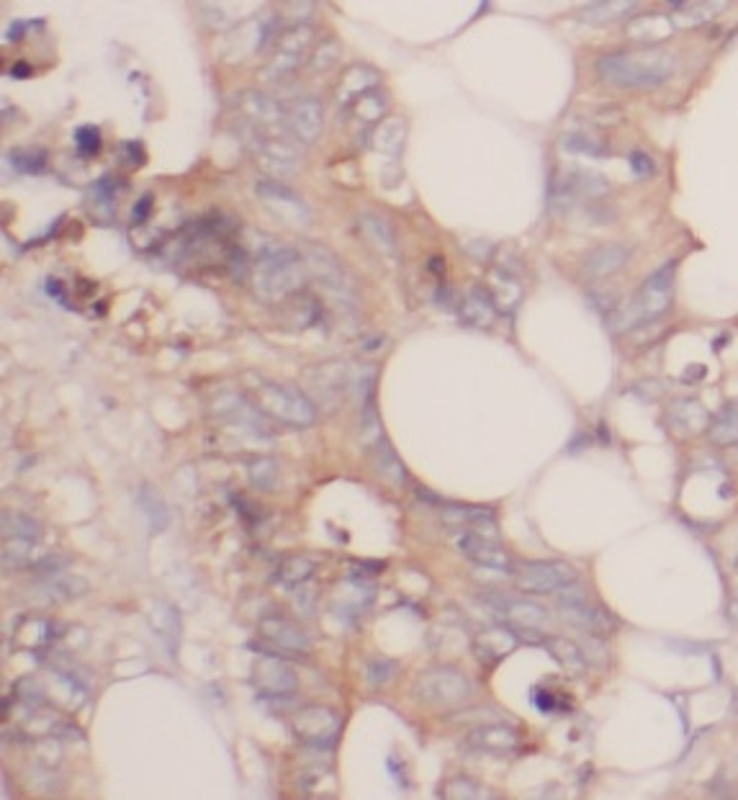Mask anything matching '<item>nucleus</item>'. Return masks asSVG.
I'll use <instances>...</instances> for the list:
<instances>
[{
	"mask_svg": "<svg viewBox=\"0 0 738 800\" xmlns=\"http://www.w3.org/2000/svg\"><path fill=\"white\" fill-rule=\"evenodd\" d=\"M337 60H340V42H337L335 37H327L322 39V42L314 47L312 55H309V67H312L314 73H324V70H330Z\"/></svg>",
	"mask_w": 738,
	"mask_h": 800,
	"instance_id": "obj_47",
	"label": "nucleus"
},
{
	"mask_svg": "<svg viewBox=\"0 0 738 800\" xmlns=\"http://www.w3.org/2000/svg\"><path fill=\"white\" fill-rule=\"evenodd\" d=\"M453 543H456L458 551H461L468 561H474L476 566L494 569V572H512V559L494 538H484L476 536V533H468V530H458Z\"/></svg>",
	"mask_w": 738,
	"mask_h": 800,
	"instance_id": "obj_15",
	"label": "nucleus"
},
{
	"mask_svg": "<svg viewBox=\"0 0 738 800\" xmlns=\"http://www.w3.org/2000/svg\"><path fill=\"white\" fill-rule=\"evenodd\" d=\"M486 294L492 296L494 307L504 314H512L522 301V283L512 276L510 271L504 268H494L492 276H489V291Z\"/></svg>",
	"mask_w": 738,
	"mask_h": 800,
	"instance_id": "obj_32",
	"label": "nucleus"
},
{
	"mask_svg": "<svg viewBox=\"0 0 738 800\" xmlns=\"http://www.w3.org/2000/svg\"><path fill=\"white\" fill-rule=\"evenodd\" d=\"M258 410L265 417L291 425V428H309L317 420V407L309 394L294 384H278V381H263L258 386Z\"/></svg>",
	"mask_w": 738,
	"mask_h": 800,
	"instance_id": "obj_4",
	"label": "nucleus"
},
{
	"mask_svg": "<svg viewBox=\"0 0 738 800\" xmlns=\"http://www.w3.org/2000/svg\"><path fill=\"white\" fill-rule=\"evenodd\" d=\"M468 744L492 754H510L520 746V736H517L515 728L504 726V723H484V726L471 728Z\"/></svg>",
	"mask_w": 738,
	"mask_h": 800,
	"instance_id": "obj_26",
	"label": "nucleus"
},
{
	"mask_svg": "<svg viewBox=\"0 0 738 800\" xmlns=\"http://www.w3.org/2000/svg\"><path fill=\"white\" fill-rule=\"evenodd\" d=\"M674 34V26L669 21V16H659V13H648V16H638L628 24V37L636 39L643 44H656L664 42Z\"/></svg>",
	"mask_w": 738,
	"mask_h": 800,
	"instance_id": "obj_33",
	"label": "nucleus"
},
{
	"mask_svg": "<svg viewBox=\"0 0 738 800\" xmlns=\"http://www.w3.org/2000/svg\"><path fill=\"white\" fill-rule=\"evenodd\" d=\"M371 600H373L371 587L358 582H345L340 587V592H337L335 605L337 610H345V613H363Z\"/></svg>",
	"mask_w": 738,
	"mask_h": 800,
	"instance_id": "obj_42",
	"label": "nucleus"
},
{
	"mask_svg": "<svg viewBox=\"0 0 738 800\" xmlns=\"http://www.w3.org/2000/svg\"><path fill=\"white\" fill-rule=\"evenodd\" d=\"M8 160L13 163V168L18 170V173H29V175H36L39 170L47 165V152L44 150H11L8 152Z\"/></svg>",
	"mask_w": 738,
	"mask_h": 800,
	"instance_id": "obj_48",
	"label": "nucleus"
},
{
	"mask_svg": "<svg viewBox=\"0 0 738 800\" xmlns=\"http://www.w3.org/2000/svg\"><path fill=\"white\" fill-rule=\"evenodd\" d=\"M214 412L222 417V420L232 422V425H240V428L247 430V433L263 435V438H268L270 435L268 420H265L263 412H260L258 407L247 404L245 399L234 397V394H227V397L216 399Z\"/></svg>",
	"mask_w": 738,
	"mask_h": 800,
	"instance_id": "obj_17",
	"label": "nucleus"
},
{
	"mask_svg": "<svg viewBox=\"0 0 738 800\" xmlns=\"http://www.w3.org/2000/svg\"><path fill=\"white\" fill-rule=\"evenodd\" d=\"M633 11H638V3H630V0H602V3H589V6H584L582 11L576 13V19L597 26L625 19V16H630Z\"/></svg>",
	"mask_w": 738,
	"mask_h": 800,
	"instance_id": "obj_34",
	"label": "nucleus"
},
{
	"mask_svg": "<svg viewBox=\"0 0 738 800\" xmlns=\"http://www.w3.org/2000/svg\"><path fill=\"white\" fill-rule=\"evenodd\" d=\"M674 67H677V62L666 49L643 47L602 55L594 70L607 85L643 91V88H659L661 83H666L672 78Z\"/></svg>",
	"mask_w": 738,
	"mask_h": 800,
	"instance_id": "obj_1",
	"label": "nucleus"
},
{
	"mask_svg": "<svg viewBox=\"0 0 738 800\" xmlns=\"http://www.w3.org/2000/svg\"><path fill=\"white\" fill-rule=\"evenodd\" d=\"M306 278L304 258L296 247H265L250 265L252 294L268 304L294 296Z\"/></svg>",
	"mask_w": 738,
	"mask_h": 800,
	"instance_id": "obj_2",
	"label": "nucleus"
},
{
	"mask_svg": "<svg viewBox=\"0 0 738 800\" xmlns=\"http://www.w3.org/2000/svg\"><path fill=\"white\" fill-rule=\"evenodd\" d=\"M628 163H630V170H633L636 178H651V175H654V160H651L646 152L633 150L628 155Z\"/></svg>",
	"mask_w": 738,
	"mask_h": 800,
	"instance_id": "obj_51",
	"label": "nucleus"
},
{
	"mask_svg": "<svg viewBox=\"0 0 738 800\" xmlns=\"http://www.w3.org/2000/svg\"><path fill=\"white\" fill-rule=\"evenodd\" d=\"M533 703L538 705L540 713H556V710H558L556 695L546 692L543 687H535V690H533Z\"/></svg>",
	"mask_w": 738,
	"mask_h": 800,
	"instance_id": "obj_52",
	"label": "nucleus"
},
{
	"mask_svg": "<svg viewBox=\"0 0 738 800\" xmlns=\"http://www.w3.org/2000/svg\"><path fill=\"white\" fill-rule=\"evenodd\" d=\"M543 646L548 649V654L556 659L566 672L579 674L587 669V659H584V651L574 644V641H566V638H543Z\"/></svg>",
	"mask_w": 738,
	"mask_h": 800,
	"instance_id": "obj_39",
	"label": "nucleus"
},
{
	"mask_svg": "<svg viewBox=\"0 0 738 800\" xmlns=\"http://www.w3.org/2000/svg\"><path fill=\"white\" fill-rule=\"evenodd\" d=\"M234 109L240 114V127L255 129V132H286V109L276 98L265 96V93H242L234 103Z\"/></svg>",
	"mask_w": 738,
	"mask_h": 800,
	"instance_id": "obj_11",
	"label": "nucleus"
},
{
	"mask_svg": "<svg viewBox=\"0 0 738 800\" xmlns=\"http://www.w3.org/2000/svg\"><path fill=\"white\" fill-rule=\"evenodd\" d=\"M708 428L718 446H733L736 443V404L728 402Z\"/></svg>",
	"mask_w": 738,
	"mask_h": 800,
	"instance_id": "obj_46",
	"label": "nucleus"
},
{
	"mask_svg": "<svg viewBox=\"0 0 738 800\" xmlns=\"http://www.w3.org/2000/svg\"><path fill=\"white\" fill-rule=\"evenodd\" d=\"M669 420L682 433H700V430H708L710 425L708 410L700 402H695V399H679L672 407V412H669Z\"/></svg>",
	"mask_w": 738,
	"mask_h": 800,
	"instance_id": "obj_35",
	"label": "nucleus"
},
{
	"mask_svg": "<svg viewBox=\"0 0 738 800\" xmlns=\"http://www.w3.org/2000/svg\"><path fill=\"white\" fill-rule=\"evenodd\" d=\"M396 672V662H391V659H373L371 664H368V682H373V685H384L386 680H391Z\"/></svg>",
	"mask_w": 738,
	"mask_h": 800,
	"instance_id": "obj_50",
	"label": "nucleus"
},
{
	"mask_svg": "<svg viewBox=\"0 0 738 800\" xmlns=\"http://www.w3.org/2000/svg\"><path fill=\"white\" fill-rule=\"evenodd\" d=\"M368 453H371L373 469L384 476L386 482L394 484V487H404V484H407V471H404L402 458L396 456V451L391 448L386 435H381L376 443H371V446H368Z\"/></svg>",
	"mask_w": 738,
	"mask_h": 800,
	"instance_id": "obj_31",
	"label": "nucleus"
},
{
	"mask_svg": "<svg viewBox=\"0 0 738 800\" xmlns=\"http://www.w3.org/2000/svg\"><path fill=\"white\" fill-rule=\"evenodd\" d=\"M486 605L499 620H504V626L510 628H543L548 620L546 608L533 600H525V597L492 595L486 597Z\"/></svg>",
	"mask_w": 738,
	"mask_h": 800,
	"instance_id": "obj_14",
	"label": "nucleus"
},
{
	"mask_svg": "<svg viewBox=\"0 0 738 800\" xmlns=\"http://www.w3.org/2000/svg\"><path fill=\"white\" fill-rule=\"evenodd\" d=\"M358 232H360V237H363V240H366L378 255H381V258L391 260V258H396V253H399L394 227H391L389 219H384L381 214H373V211L371 214H360Z\"/></svg>",
	"mask_w": 738,
	"mask_h": 800,
	"instance_id": "obj_25",
	"label": "nucleus"
},
{
	"mask_svg": "<svg viewBox=\"0 0 738 800\" xmlns=\"http://www.w3.org/2000/svg\"><path fill=\"white\" fill-rule=\"evenodd\" d=\"M11 75H13V78H29V75H31V67H29V65H24V62H21V65H13Z\"/></svg>",
	"mask_w": 738,
	"mask_h": 800,
	"instance_id": "obj_54",
	"label": "nucleus"
},
{
	"mask_svg": "<svg viewBox=\"0 0 738 800\" xmlns=\"http://www.w3.org/2000/svg\"><path fill=\"white\" fill-rule=\"evenodd\" d=\"M144 615H147V623L152 626V631L160 636V641L165 644V649L170 654H178L180 646V636H183V623H180L178 610L165 600H150L147 608H144Z\"/></svg>",
	"mask_w": 738,
	"mask_h": 800,
	"instance_id": "obj_21",
	"label": "nucleus"
},
{
	"mask_svg": "<svg viewBox=\"0 0 738 800\" xmlns=\"http://www.w3.org/2000/svg\"><path fill=\"white\" fill-rule=\"evenodd\" d=\"M312 39L314 29L309 24H294L291 29L283 31V37L278 39L273 55L263 65V78L270 80V83H276V80H283L291 73H296L301 62H304L306 49H309Z\"/></svg>",
	"mask_w": 738,
	"mask_h": 800,
	"instance_id": "obj_8",
	"label": "nucleus"
},
{
	"mask_svg": "<svg viewBox=\"0 0 738 800\" xmlns=\"http://www.w3.org/2000/svg\"><path fill=\"white\" fill-rule=\"evenodd\" d=\"M258 196L265 201L268 206L278 209V214L286 219H296V222L304 224L309 219V209H306L304 201L296 196L294 191L288 186H283L281 181L270 178V181H260L258 183Z\"/></svg>",
	"mask_w": 738,
	"mask_h": 800,
	"instance_id": "obj_24",
	"label": "nucleus"
},
{
	"mask_svg": "<svg viewBox=\"0 0 738 800\" xmlns=\"http://www.w3.org/2000/svg\"><path fill=\"white\" fill-rule=\"evenodd\" d=\"M250 682L255 685V690L268 695V698H286L294 695L299 690V677L288 662H283L281 656L263 654L255 659L250 672Z\"/></svg>",
	"mask_w": 738,
	"mask_h": 800,
	"instance_id": "obj_12",
	"label": "nucleus"
},
{
	"mask_svg": "<svg viewBox=\"0 0 738 800\" xmlns=\"http://www.w3.org/2000/svg\"><path fill=\"white\" fill-rule=\"evenodd\" d=\"M515 582L533 595H553L576 584V572L566 561H528L515 569Z\"/></svg>",
	"mask_w": 738,
	"mask_h": 800,
	"instance_id": "obj_10",
	"label": "nucleus"
},
{
	"mask_svg": "<svg viewBox=\"0 0 738 800\" xmlns=\"http://www.w3.org/2000/svg\"><path fill=\"white\" fill-rule=\"evenodd\" d=\"M245 471H247V476H250V482L255 484L258 489H265V492L276 487L278 476H281L276 458H268V456L250 458V461L245 464Z\"/></svg>",
	"mask_w": 738,
	"mask_h": 800,
	"instance_id": "obj_44",
	"label": "nucleus"
},
{
	"mask_svg": "<svg viewBox=\"0 0 738 800\" xmlns=\"http://www.w3.org/2000/svg\"><path fill=\"white\" fill-rule=\"evenodd\" d=\"M561 147H564V152H569V155H584V157H607V152H610L605 139L594 137V134L587 132L564 134Z\"/></svg>",
	"mask_w": 738,
	"mask_h": 800,
	"instance_id": "obj_40",
	"label": "nucleus"
},
{
	"mask_svg": "<svg viewBox=\"0 0 738 800\" xmlns=\"http://www.w3.org/2000/svg\"><path fill=\"white\" fill-rule=\"evenodd\" d=\"M34 592L39 600L65 602V600H75V597L85 595V592H88V584H85V579H80V577L62 574V569H60V572L39 574V582L34 584Z\"/></svg>",
	"mask_w": 738,
	"mask_h": 800,
	"instance_id": "obj_27",
	"label": "nucleus"
},
{
	"mask_svg": "<svg viewBox=\"0 0 738 800\" xmlns=\"http://www.w3.org/2000/svg\"><path fill=\"white\" fill-rule=\"evenodd\" d=\"M0 530H3V538H42V525L36 523L34 518L29 515H21V512H3L0 518Z\"/></svg>",
	"mask_w": 738,
	"mask_h": 800,
	"instance_id": "obj_43",
	"label": "nucleus"
},
{
	"mask_svg": "<svg viewBox=\"0 0 738 800\" xmlns=\"http://www.w3.org/2000/svg\"><path fill=\"white\" fill-rule=\"evenodd\" d=\"M299 253L304 258L306 276L314 278L327 294L337 296L340 301H353V281H350V273L342 268L340 260L335 258V253H330L327 247L317 245V242H304Z\"/></svg>",
	"mask_w": 738,
	"mask_h": 800,
	"instance_id": "obj_7",
	"label": "nucleus"
},
{
	"mask_svg": "<svg viewBox=\"0 0 738 800\" xmlns=\"http://www.w3.org/2000/svg\"><path fill=\"white\" fill-rule=\"evenodd\" d=\"M49 551L42 546V538H6L3 543V566L6 572H18V569H34L39 572L49 559Z\"/></svg>",
	"mask_w": 738,
	"mask_h": 800,
	"instance_id": "obj_16",
	"label": "nucleus"
},
{
	"mask_svg": "<svg viewBox=\"0 0 738 800\" xmlns=\"http://www.w3.org/2000/svg\"><path fill=\"white\" fill-rule=\"evenodd\" d=\"M350 116H353L358 124H363V127H378L381 121L386 119V111H389V101H386V96L381 91H371L366 93L363 98H358V101L350 106Z\"/></svg>",
	"mask_w": 738,
	"mask_h": 800,
	"instance_id": "obj_36",
	"label": "nucleus"
},
{
	"mask_svg": "<svg viewBox=\"0 0 738 800\" xmlns=\"http://www.w3.org/2000/svg\"><path fill=\"white\" fill-rule=\"evenodd\" d=\"M291 728L296 739L304 741L309 749H330L340 739L342 721L332 708L324 705H306L291 716Z\"/></svg>",
	"mask_w": 738,
	"mask_h": 800,
	"instance_id": "obj_9",
	"label": "nucleus"
},
{
	"mask_svg": "<svg viewBox=\"0 0 738 800\" xmlns=\"http://www.w3.org/2000/svg\"><path fill=\"white\" fill-rule=\"evenodd\" d=\"M260 633H263V638L270 646H276L278 651H283L288 656H299L309 651V638L301 633V628H296L291 620L281 618V615L263 618Z\"/></svg>",
	"mask_w": 738,
	"mask_h": 800,
	"instance_id": "obj_20",
	"label": "nucleus"
},
{
	"mask_svg": "<svg viewBox=\"0 0 738 800\" xmlns=\"http://www.w3.org/2000/svg\"><path fill=\"white\" fill-rule=\"evenodd\" d=\"M443 798H453V800H489L492 793L489 788L479 785V782L468 780V777H453L443 785Z\"/></svg>",
	"mask_w": 738,
	"mask_h": 800,
	"instance_id": "obj_45",
	"label": "nucleus"
},
{
	"mask_svg": "<svg viewBox=\"0 0 738 800\" xmlns=\"http://www.w3.org/2000/svg\"><path fill=\"white\" fill-rule=\"evenodd\" d=\"M404 142H407V124H404L402 116H389L384 119L378 127H373L371 132V147L381 155L391 157V160H399L404 150Z\"/></svg>",
	"mask_w": 738,
	"mask_h": 800,
	"instance_id": "obj_30",
	"label": "nucleus"
},
{
	"mask_svg": "<svg viewBox=\"0 0 738 800\" xmlns=\"http://www.w3.org/2000/svg\"><path fill=\"white\" fill-rule=\"evenodd\" d=\"M247 150L268 175H286L299 168V145L286 132H255L240 127Z\"/></svg>",
	"mask_w": 738,
	"mask_h": 800,
	"instance_id": "obj_6",
	"label": "nucleus"
},
{
	"mask_svg": "<svg viewBox=\"0 0 738 800\" xmlns=\"http://www.w3.org/2000/svg\"><path fill=\"white\" fill-rule=\"evenodd\" d=\"M412 695L430 708H458L476 695V685L453 667H430L414 680Z\"/></svg>",
	"mask_w": 738,
	"mask_h": 800,
	"instance_id": "obj_5",
	"label": "nucleus"
},
{
	"mask_svg": "<svg viewBox=\"0 0 738 800\" xmlns=\"http://www.w3.org/2000/svg\"><path fill=\"white\" fill-rule=\"evenodd\" d=\"M381 83V75L368 65H350L348 70H342L340 80L335 85V98L342 109H350L358 98H363L366 93L376 91Z\"/></svg>",
	"mask_w": 738,
	"mask_h": 800,
	"instance_id": "obj_18",
	"label": "nucleus"
},
{
	"mask_svg": "<svg viewBox=\"0 0 738 800\" xmlns=\"http://www.w3.org/2000/svg\"><path fill=\"white\" fill-rule=\"evenodd\" d=\"M674 8L677 11L669 16V21H672L674 31H682V29H695V26L700 24H708L710 19H713L715 13H718V3H674Z\"/></svg>",
	"mask_w": 738,
	"mask_h": 800,
	"instance_id": "obj_37",
	"label": "nucleus"
},
{
	"mask_svg": "<svg viewBox=\"0 0 738 800\" xmlns=\"http://www.w3.org/2000/svg\"><path fill=\"white\" fill-rule=\"evenodd\" d=\"M278 582L283 584V587H299V584L309 582V579L314 577V561L306 559V556H288V559L281 561V566H278Z\"/></svg>",
	"mask_w": 738,
	"mask_h": 800,
	"instance_id": "obj_41",
	"label": "nucleus"
},
{
	"mask_svg": "<svg viewBox=\"0 0 738 800\" xmlns=\"http://www.w3.org/2000/svg\"><path fill=\"white\" fill-rule=\"evenodd\" d=\"M152 204H155L152 193H144L142 199H139L132 209V224L147 222V217H150V211H152Z\"/></svg>",
	"mask_w": 738,
	"mask_h": 800,
	"instance_id": "obj_53",
	"label": "nucleus"
},
{
	"mask_svg": "<svg viewBox=\"0 0 738 800\" xmlns=\"http://www.w3.org/2000/svg\"><path fill=\"white\" fill-rule=\"evenodd\" d=\"M139 507H142L144 518L150 523L152 536H157V533H162V530L168 528L170 523L168 505H165V500H162L160 494H157L150 484H144V487L139 489Z\"/></svg>",
	"mask_w": 738,
	"mask_h": 800,
	"instance_id": "obj_38",
	"label": "nucleus"
},
{
	"mask_svg": "<svg viewBox=\"0 0 738 800\" xmlns=\"http://www.w3.org/2000/svg\"><path fill=\"white\" fill-rule=\"evenodd\" d=\"M443 523L450 525V528L468 530V533H476V536L494 538V541H497V520H494L492 512L481 510V507H466V505L445 507Z\"/></svg>",
	"mask_w": 738,
	"mask_h": 800,
	"instance_id": "obj_23",
	"label": "nucleus"
},
{
	"mask_svg": "<svg viewBox=\"0 0 738 800\" xmlns=\"http://www.w3.org/2000/svg\"><path fill=\"white\" fill-rule=\"evenodd\" d=\"M458 317L463 319V325L489 330L494 325V317H497V307H494L492 296L486 294V289H471L458 301Z\"/></svg>",
	"mask_w": 738,
	"mask_h": 800,
	"instance_id": "obj_29",
	"label": "nucleus"
},
{
	"mask_svg": "<svg viewBox=\"0 0 738 800\" xmlns=\"http://www.w3.org/2000/svg\"><path fill=\"white\" fill-rule=\"evenodd\" d=\"M517 646L515 633L507 626H492L484 628L474 636V651L481 656V662L497 664L502 662L504 656L512 654Z\"/></svg>",
	"mask_w": 738,
	"mask_h": 800,
	"instance_id": "obj_28",
	"label": "nucleus"
},
{
	"mask_svg": "<svg viewBox=\"0 0 738 800\" xmlns=\"http://www.w3.org/2000/svg\"><path fill=\"white\" fill-rule=\"evenodd\" d=\"M324 127V106L319 98L304 96L286 109V132L296 145L317 142Z\"/></svg>",
	"mask_w": 738,
	"mask_h": 800,
	"instance_id": "obj_13",
	"label": "nucleus"
},
{
	"mask_svg": "<svg viewBox=\"0 0 738 800\" xmlns=\"http://www.w3.org/2000/svg\"><path fill=\"white\" fill-rule=\"evenodd\" d=\"M630 260V247L620 245V242H607V245L594 247L584 255L582 260V273L592 281L612 276V273L623 271Z\"/></svg>",
	"mask_w": 738,
	"mask_h": 800,
	"instance_id": "obj_19",
	"label": "nucleus"
},
{
	"mask_svg": "<svg viewBox=\"0 0 738 800\" xmlns=\"http://www.w3.org/2000/svg\"><path fill=\"white\" fill-rule=\"evenodd\" d=\"M674 268H677V263L672 260V263H666L664 268H659L656 273H651V276L643 281L641 289L633 294V299H630L620 312H615V317H612V330L615 332L636 330L638 325H646V322L661 317L666 309L672 307Z\"/></svg>",
	"mask_w": 738,
	"mask_h": 800,
	"instance_id": "obj_3",
	"label": "nucleus"
},
{
	"mask_svg": "<svg viewBox=\"0 0 738 800\" xmlns=\"http://www.w3.org/2000/svg\"><path fill=\"white\" fill-rule=\"evenodd\" d=\"M75 145H78V152L83 157H96L98 150H101V132L96 127H80L75 132Z\"/></svg>",
	"mask_w": 738,
	"mask_h": 800,
	"instance_id": "obj_49",
	"label": "nucleus"
},
{
	"mask_svg": "<svg viewBox=\"0 0 738 800\" xmlns=\"http://www.w3.org/2000/svg\"><path fill=\"white\" fill-rule=\"evenodd\" d=\"M57 636H60V631L54 628V623L49 618H42V615H24V618H18L16 628H13L11 644L16 646V649L39 651V649H49Z\"/></svg>",
	"mask_w": 738,
	"mask_h": 800,
	"instance_id": "obj_22",
	"label": "nucleus"
}]
</instances>
